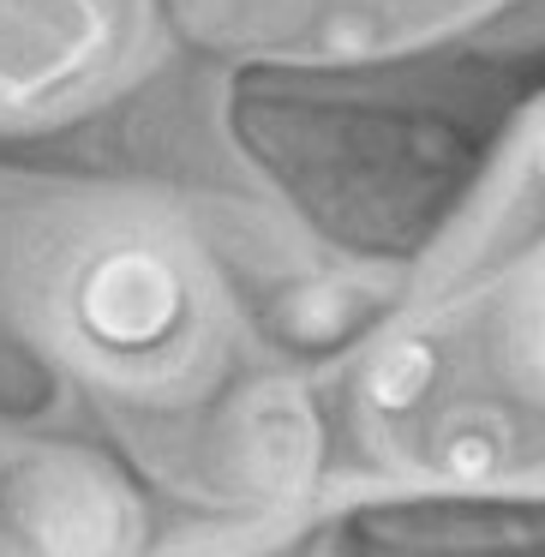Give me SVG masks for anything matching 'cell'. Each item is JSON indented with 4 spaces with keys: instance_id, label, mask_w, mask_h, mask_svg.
I'll return each instance as SVG.
<instances>
[{
    "instance_id": "2",
    "label": "cell",
    "mask_w": 545,
    "mask_h": 557,
    "mask_svg": "<svg viewBox=\"0 0 545 557\" xmlns=\"http://www.w3.org/2000/svg\"><path fill=\"white\" fill-rule=\"evenodd\" d=\"M109 7L102 0H0V102L61 90L102 61Z\"/></svg>"
},
{
    "instance_id": "1",
    "label": "cell",
    "mask_w": 545,
    "mask_h": 557,
    "mask_svg": "<svg viewBox=\"0 0 545 557\" xmlns=\"http://www.w3.org/2000/svg\"><path fill=\"white\" fill-rule=\"evenodd\" d=\"M78 336L109 360H157L193 324V288L169 246L109 240L73 282Z\"/></svg>"
}]
</instances>
